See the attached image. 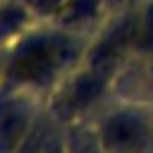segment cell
I'll return each mask as SVG.
<instances>
[{
  "instance_id": "2",
  "label": "cell",
  "mask_w": 153,
  "mask_h": 153,
  "mask_svg": "<svg viewBox=\"0 0 153 153\" xmlns=\"http://www.w3.org/2000/svg\"><path fill=\"white\" fill-rule=\"evenodd\" d=\"M31 115L22 103H0V153H14L31 136Z\"/></svg>"
},
{
  "instance_id": "6",
  "label": "cell",
  "mask_w": 153,
  "mask_h": 153,
  "mask_svg": "<svg viewBox=\"0 0 153 153\" xmlns=\"http://www.w3.org/2000/svg\"><path fill=\"white\" fill-rule=\"evenodd\" d=\"M76 153H96V151H91V148H79Z\"/></svg>"
},
{
  "instance_id": "5",
  "label": "cell",
  "mask_w": 153,
  "mask_h": 153,
  "mask_svg": "<svg viewBox=\"0 0 153 153\" xmlns=\"http://www.w3.org/2000/svg\"><path fill=\"white\" fill-rule=\"evenodd\" d=\"M43 153H65V148H62L57 141H53V139H45V143H43Z\"/></svg>"
},
{
  "instance_id": "1",
  "label": "cell",
  "mask_w": 153,
  "mask_h": 153,
  "mask_svg": "<svg viewBox=\"0 0 153 153\" xmlns=\"http://www.w3.org/2000/svg\"><path fill=\"white\" fill-rule=\"evenodd\" d=\"M62 55H65V45L60 41L53 38L33 41L24 50H19V55L10 62L7 76L14 84H41L57 69Z\"/></svg>"
},
{
  "instance_id": "3",
  "label": "cell",
  "mask_w": 153,
  "mask_h": 153,
  "mask_svg": "<svg viewBox=\"0 0 153 153\" xmlns=\"http://www.w3.org/2000/svg\"><path fill=\"white\" fill-rule=\"evenodd\" d=\"M100 139H103L105 148H110L115 153H131L143 146L146 129L131 115H115L103 124Z\"/></svg>"
},
{
  "instance_id": "4",
  "label": "cell",
  "mask_w": 153,
  "mask_h": 153,
  "mask_svg": "<svg viewBox=\"0 0 153 153\" xmlns=\"http://www.w3.org/2000/svg\"><path fill=\"white\" fill-rule=\"evenodd\" d=\"M43 143H45V139H43V136H36V131H31V136H29L14 153H43Z\"/></svg>"
}]
</instances>
